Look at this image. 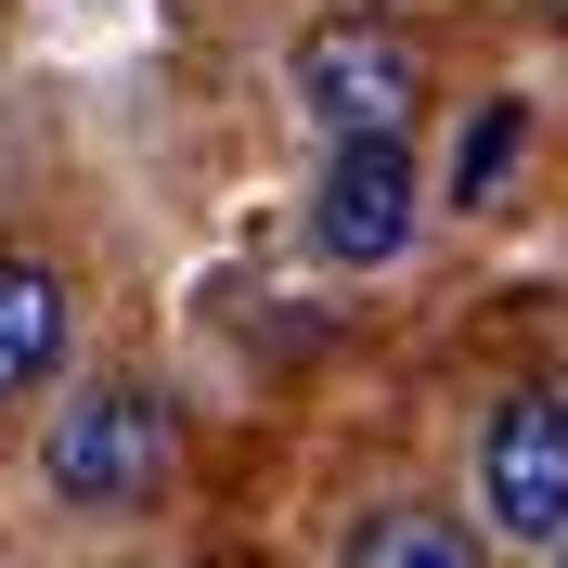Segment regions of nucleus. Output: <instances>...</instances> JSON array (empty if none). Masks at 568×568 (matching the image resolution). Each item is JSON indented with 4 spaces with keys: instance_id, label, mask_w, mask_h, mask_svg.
<instances>
[{
    "instance_id": "obj_6",
    "label": "nucleus",
    "mask_w": 568,
    "mask_h": 568,
    "mask_svg": "<svg viewBox=\"0 0 568 568\" xmlns=\"http://www.w3.org/2000/svg\"><path fill=\"white\" fill-rule=\"evenodd\" d=\"M336 568H478V542H465L439 504H388V517H362V530H349Z\"/></svg>"
},
{
    "instance_id": "obj_3",
    "label": "nucleus",
    "mask_w": 568,
    "mask_h": 568,
    "mask_svg": "<svg viewBox=\"0 0 568 568\" xmlns=\"http://www.w3.org/2000/svg\"><path fill=\"white\" fill-rule=\"evenodd\" d=\"M478 517L504 542H568V388H504L478 426Z\"/></svg>"
},
{
    "instance_id": "obj_2",
    "label": "nucleus",
    "mask_w": 568,
    "mask_h": 568,
    "mask_svg": "<svg viewBox=\"0 0 568 568\" xmlns=\"http://www.w3.org/2000/svg\"><path fill=\"white\" fill-rule=\"evenodd\" d=\"M181 426L155 388H130V375H104V388H78L65 414H52V453H39V478L65 504H91V517H130V504H155V478H169Z\"/></svg>"
},
{
    "instance_id": "obj_4",
    "label": "nucleus",
    "mask_w": 568,
    "mask_h": 568,
    "mask_svg": "<svg viewBox=\"0 0 568 568\" xmlns=\"http://www.w3.org/2000/svg\"><path fill=\"white\" fill-rule=\"evenodd\" d=\"M311 233H323V258H349V272L400 258V233H414V155H400V142H336Z\"/></svg>"
},
{
    "instance_id": "obj_1",
    "label": "nucleus",
    "mask_w": 568,
    "mask_h": 568,
    "mask_svg": "<svg viewBox=\"0 0 568 568\" xmlns=\"http://www.w3.org/2000/svg\"><path fill=\"white\" fill-rule=\"evenodd\" d=\"M297 104H311L323 142H400L414 104H426V52L388 13H323L297 39Z\"/></svg>"
},
{
    "instance_id": "obj_8",
    "label": "nucleus",
    "mask_w": 568,
    "mask_h": 568,
    "mask_svg": "<svg viewBox=\"0 0 568 568\" xmlns=\"http://www.w3.org/2000/svg\"><path fill=\"white\" fill-rule=\"evenodd\" d=\"M556 27H568V0H556Z\"/></svg>"
},
{
    "instance_id": "obj_7",
    "label": "nucleus",
    "mask_w": 568,
    "mask_h": 568,
    "mask_svg": "<svg viewBox=\"0 0 568 568\" xmlns=\"http://www.w3.org/2000/svg\"><path fill=\"white\" fill-rule=\"evenodd\" d=\"M504 169H517V104H478V130L453 142V194H465V207H478V194H491Z\"/></svg>"
},
{
    "instance_id": "obj_5",
    "label": "nucleus",
    "mask_w": 568,
    "mask_h": 568,
    "mask_svg": "<svg viewBox=\"0 0 568 568\" xmlns=\"http://www.w3.org/2000/svg\"><path fill=\"white\" fill-rule=\"evenodd\" d=\"M65 272H39V258H0V400H27L52 362H65Z\"/></svg>"
}]
</instances>
